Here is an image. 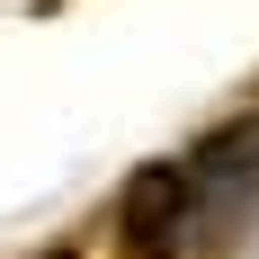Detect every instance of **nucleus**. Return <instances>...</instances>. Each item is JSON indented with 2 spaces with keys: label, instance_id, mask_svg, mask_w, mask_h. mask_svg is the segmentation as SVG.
I'll use <instances>...</instances> for the list:
<instances>
[{
  "label": "nucleus",
  "instance_id": "nucleus-1",
  "mask_svg": "<svg viewBox=\"0 0 259 259\" xmlns=\"http://www.w3.org/2000/svg\"><path fill=\"white\" fill-rule=\"evenodd\" d=\"M116 241H125V259H179V241H188V170L179 161H143L125 179Z\"/></svg>",
  "mask_w": 259,
  "mask_h": 259
},
{
  "label": "nucleus",
  "instance_id": "nucleus-2",
  "mask_svg": "<svg viewBox=\"0 0 259 259\" xmlns=\"http://www.w3.org/2000/svg\"><path fill=\"white\" fill-rule=\"evenodd\" d=\"M45 259H80V250H45Z\"/></svg>",
  "mask_w": 259,
  "mask_h": 259
}]
</instances>
